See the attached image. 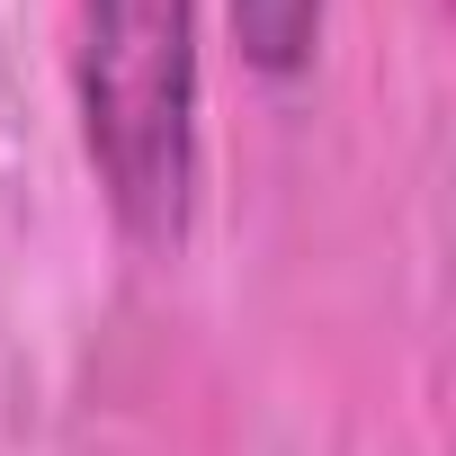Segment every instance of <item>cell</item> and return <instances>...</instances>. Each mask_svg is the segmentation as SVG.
Instances as JSON below:
<instances>
[{
    "label": "cell",
    "mask_w": 456,
    "mask_h": 456,
    "mask_svg": "<svg viewBox=\"0 0 456 456\" xmlns=\"http://www.w3.org/2000/svg\"><path fill=\"white\" fill-rule=\"evenodd\" d=\"M72 99L117 224L143 251H179L206 152L197 0H72Z\"/></svg>",
    "instance_id": "1"
},
{
    "label": "cell",
    "mask_w": 456,
    "mask_h": 456,
    "mask_svg": "<svg viewBox=\"0 0 456 456\" xmlns=\"http://www.w3.org/2000/svg\"><path fill=\"white\" fill-rule=\"evenodd\" d=\"M322 28H331V0H233L242 63L269 72V81H296L322 54Z\"/></svg>",
    "instance_id": "2"
}]
</instances>
